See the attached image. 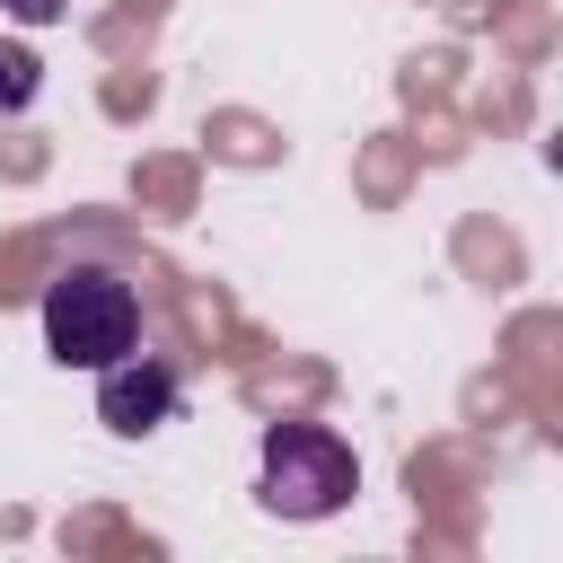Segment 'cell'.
Masks as SVG:
<instances>
[{
	"instance_id": "cell-2",
	"label": "cell",
	"mask_w": 563,
	"mask_h": 563,
	"mask_svg": "<svg viewBox=\"0 0 563 563\" xmlns=\"http://www.w3.org/2000/svg\"><path fill=\"white\" fill-rule=\"evenodd\" d=\"M361 493V457L325 431V422H273L264 457H255V501L273 519H334Z\"/></svg>"
},
{
	"instance_id": "cell-4",
	"label": "cell",
	"mask_w": 563,
	"mask_h": 563,
	"mask_svg": "<svg viewBox=\"0 0 563 563\" xmlns=\"http://www.w3.org/2000/svg\"><path fill=\"white\" fill-rule=\"evenodd\" d=\"M35 88H44V62H35L26 44H0V114L35 106Z\"/></svg>"
},
{
	"instance_id": "cell-1",
	"label": "cell",
	"mask_w": 563,
	"mask_h": 563,
	"mask_svg": "<svg viewBox=\"0 0 563 563\" xmlns=\"http://www.w3.org/2000/svg\"><path fill=\"white\" fill-rule=\"evenodd\" d=\"M141 343V290L106 264H70L44 282V352L62 369H106Z\"/></svg>"
},
{
	"instance_id": "cell-3",
	"label": "cell",
	"mask_w": 563,
	"mask_h": 563,
	"mask_svg": "<svg viewBox=\"0 0 563 563\" xmlns=\"http://www.w3.org/2000/svg\"><path fill=\"white\" fill-rule=\"evenodd\" d=\"M97 422L114 440H150L158 422H176V369L150 361V352H123L97 369Z\"/></svg>"
},
{
	"instance_id": "cell-5",
	"label": "cell",
	"mask_w": 563,
	"mask_h": 563,
	"mask_svg": "<svg viewBox=\"0 0 563 563\" xmlns=\"http://www.w3.org/2000/svg\"><path fill=\"white\" fill-rule=\"evenodd\" d=\"M0 9H9L18 26H53V18H62V0H0Z\"/></svg>"
}]
</instances>
